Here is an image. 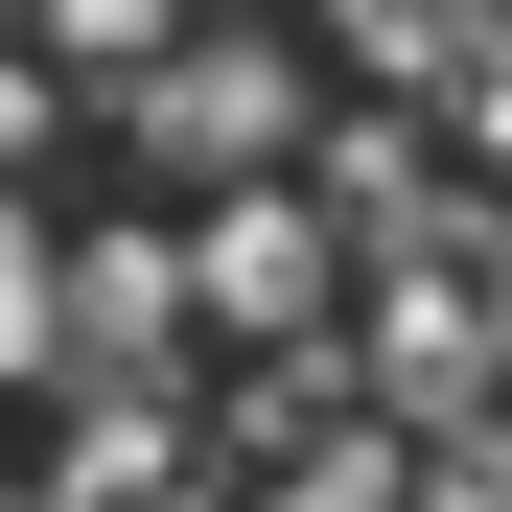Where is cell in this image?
<instances>
[{
    "mask_svg": "<svg viewBox=\"0 0 512 512\" xmlns=\"http://www.w3.org/2000/svg\"><path fill=\"white\" fill-rule=\"evenodd\" d=\"M187 256V326H233V350H280V326H326L350 303V233H326V187H210V233H163Z\"/></svg>",
    "mask_w": 512,
    "mask_h": 512,
    "instance_id": "cell-1",
    "label": "cell"
},
{
    "mask_svg": "<svg viewBox=\"0 0 512 512\" xmlns=\"http://www.w3.org/2000/svg\"><path fill=\"white\" fill-rule=\"evenodd\" d=\"M303 140V47H210V24H163L140 47V163H163V187H233V163H280Z\"/></svg>",
    "mask_w": 512,
    "mask_h": 512,
    "instance_id": "cell-2",
    "label": "cell"
},
{
    "mask_svg": "<svg viewBox=\"0 0 512 512\" xmlns=\"http://www.w3.org/2000/svg\"><path fill=\"white\" fill-rule=\"evenodd\" d=\"M47 373H94V396H187V256H163V233L47 256Z\"/></svg>",
    "mask_w": 512,
    "mask_h": 512,
    "instance_id": "cell-3",
    "label": "cell"
},
{
    "mask_svg": "<svg viewBox=\"0 0 512 512\" xmlns=\"http://www.w3.org/2000/svg\"><path fill=\"white\" fill-rule=\"evenodd\" d=\"M0 24H47V47H70V70H140V47H163V24H187V0H0Z\"/></svg>",
    "mask_w": 512,
    "mask_h": 512,
    "instance_id": "cell-4",
    "label": "cell"
},
{
    "mask_svg": "<svg viewBox=\"0 0 512 512\" xmlns=\"http://www.w3.org/2000/svg\"><path fill=\"white\" fill-rule=\"evenodd\" d=\"M443 70H466V47H443ZM466 163H512V47L466 70Z\"/></svg>",
    "mask_w": 512,
    "mask_h": 512,
    "instance_id": "cell-5",
    "label": "cell"
}]
</instances>
